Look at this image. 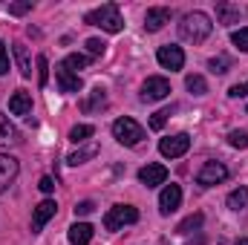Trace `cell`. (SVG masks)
<instances>
[{"mask_svg":"<svg viewBox=\"0 0 248 245\" xmlns=\"http://www.w3.org/2000/svg\"><path fill=\"white\" fill-rule=\"evenodd\" d=\"M93 211H95V202H90V199H87V202H78V205H75V216H90Z\"/></svg>","mask_w":248,"mask_h":245,"instance_id":"cell-34","label":"cell"},{"mask_svg":"<svg viewBox=\"0 0 248 245\" xmlns=\"http://www.w3.org/2000/svg\"><path fill=\"white\" fill-rule=\"evenodd\" d=\"M246 90H248V84H246Z\"/></svg>","mask_w":248,"mask_h":245,"instance_id":"cell-39","label":"cell"},{"mask_svg":"<svg viewBox=\"0 0 248 245\" xmlns=\"http://www.w3.org/2000/svg\"><path fill=\"white\" fill-rule=\"evenodd\" d=\"M231 44H234L240 52H248V29H237V32L231 35Z\"/></svg>","mask_w":248,"mask_h":245,"instance_id":"cell-29","label":"cell"},{"mask_svg":"<svg viewBox=\"0 0 248 245\" xmlns=\"http://www.w3.org/2000/svg\"><path fill=\"white\" fill-rule=\"evenodd\" d=\"M20 141H23V138H20L17 127L0 113V144H20Z\"/></svg>","mask_w":248,"mask_h":245,"instance_id":"cell-20","label":"cell"},{"mask_svg":"<svg viewBox=\"0 0 248 245\" xmlns=\"http://www.w3.org/2000/svg\"><path fill=\"white\" fill-rule=\"evenodd\" d=\"M139 222V211L133 205H113L107 214H104V228L107 231H119L124 225H133Z\"/></svg>","mask_w":248,"mask_h":245,"instance_id":"cell-4","label":"cell"},{"mask_svg":"<svg viewBox=\"0 0 248 245\" xmlns=\"http://www.w3.org/2000/svg\"><path fill=\"white\" fill-rule=\"evenodd\" d=\"M32 12V0H23V3H9V15H26Z\"/></svg>","mask_w":248,"mask_h":245,"instance_id":"cell-33","label":"cell"},{"mask_svg":"<svg viewBox=\"0 0 248 245\" xmlns=\"http://www.w3.org/2000/svg\"><path fill=\"white\" fill-rule=\"evenodd\" d=\"M168 95H170V81H168V78L153 75V78H147L144 87H141V101H162V98H168Z\"/></svg>","mask_w":248,"mask_h":245,"instance_id":"cell-8","label":"cell"},{"mask_svg":"<svg viewBox=\"0 0 248 245\" xmlns=\"http://www.w3.org/2000/svg\"><path fill=\"white\" fill-rule=\"evenodd\" d=\"M185 87L193 92V95H205V92H208V84H205V78H202V75H187Z\"/></svg>","mask_w":248,"mask_h":245,"instance_id":"cell-25","label":"cell"},{"mask_svg":"<svg viewBox=\"0 0 248 245\" xmlns=\"http://www.w3.org/2000/svg\"><path fill=\"white\" fill-rule=\"evenodd\" d=\"M9 72V52H6V44L0 41V75Z\"/></svg>","mask_w":248,"mask_h":245,"instance_id":"cell-35","label":"cell"},{"mask_svg":"<svg viewBox=\"0 0 248 245\" xmlns=\"http://www.w3.org/2000/svg\"><path fill=\"white\" fill-rule=\"evenodd\" d=\"M243 15H246L243 6H234V3H225V0L217 3V20H219L222 26H234V23H240Z\"/></svg>","mask_w":248,"mask_h":245,"instance_id":"cell-14","label":"cell"},{"mask_svg":"<svg viewBox=\"0 0 248 245\" xmlns=\"http://www.w3.org/2000/svg\"><path fill=\"white\" fill-rule=\"evenodd\" d=\"M17 170H20L17 159H15V156L0 153V193H6V187L17 179Z\"/></svg>","mask_w":248,"mask_h":245,"instance_id":"cell-13","label":"cell"},{"mask_svg":"<svg viewBox=\"0 0 248 245\" xmlns=\"http://www.w3.org/2000/svg\"><path fill=\"white\" fill-rule=\"evenodd\" d=\"M156 61L162 63L165 69L176 72V69H182V66H185V52H182V46H176V44H165V46H159Z\"/></svg>","mask_w":248,"mask_h":245,"instance_id":"cell-7","label":"cell"},{"mask_svg":"<svg viewBox=\"0 0 248 245\" xmlns=\"http://www.w3.org/2000/svg\"><path fill=\"white\" fill-rule=\"evenodd\" d=\"M12 52H15V61H17L20 75L23 78H32V55H29V49L17 41V44H12Z\"/></svg>","mask_w":248,"mask_h":245,"instance_id":"cell-18","label":"cell"},{"mask_svg":"<svg viewBox=\"0 0 248 245\" xmlns=\"http://www.w3.org/2000/svg\"><path fill=\"white\" fill-rule=\"evenodd\" d=\"M228 179V168L222 165V162H205L202 165V170L196 173V182L202 184V187H211V184H219Z\"/></svg>","mask_w":248,"mask_h":245,"instance_id":"cell-6","label":"cell"},{"mask_svg":"<svg viewBox=\"0 0 248 245\" xmlns=\"http://www.w3.org/2000/svg\"><path fill=\"white\" fill-rule=\"evenodd\" d=\"M84 23H90V26H101L104 32H122L124 29L122 12H119L116 3H104V6L87 12V15H84Z\"/></svg>","mask_w":248,"mask_h":245,"instance_id":"cell-2","label":"cell"},{"mask_svg":"<svg viewBox=\"0 0 248 245\" xmlns=\"http://www.w3.org/2000/svg\"><path fill=\"white\" fill-rule=\"evenodd\" d=\"M95 156H98V144L90 141L87 147H78L75 153H69V156H66V165L78 168V165H84V162H90V159H95Z\"/></svg>","mask_w":248,"mask_h":245,"instance_id":"cell-19","label":"cell"},{"mask_svg":"<svg viewBox=\"0 0 248 245\" xmlns=\"http://www.w3.org/2000/svg\"><path fill=\"white\" fill-rule=\"evenodd\" d=\"M202 222H205V216H202V214H190L187 219H182V222L176 225V234H190V231L202 228Z\"/></svg>","mask_w":248,"mask_h":245,"instance_id":"cell-23","label":"cell"},{"mask_svg":"<svg viewBox=\"0 0 248 245\" xmlns=\"http://www.w3.org/2000/svg\"><path fill=\"white\" fill-rule=\"evenodd\" d=\"M107 104V92H104V87H95L93 92H90V98L81 104L84 107V113H93V110H98V107H104Z\"/></svg>","mask_w":248,"mask_h":245,"instance_id":"cell-21","label":"cell"},{"mask_svg":"<svg viewBox=\"0 0 248 245\" xmlns=\"http://www.w3.org/2000/svg\"><path fill=\"white\" fill-rule=\"evenodd\" d=\"M228 144H231V147H240V150L248 147V133L246 130H231V133H228Z\"/></svg>","mask_w":248,"mask_h":245,"instance_id":"cell-28","label":"cell"},{"mask_svg":"<svg viewBox=\"0 0 248 245\" xmlns=\"http://www.w3.org/2000/svg\"><path fill=\"white\" fill-rule=\"evenodd\" d=\"M225 205H228L231 211H243V208L248 205V187H237V190H231L228 199H225Z\"/></svg>","mask_w":248,"mask_h":245,"instance_id":"cell-22","label":"cell"},{"mask_svg":"<svg viewBox=\"0 0 248 245\" xmlns=\"http://www.w3.org/2000/svg\"><path fill=\"white\" fill-rule=\"evenodd\" d=\"M38 187H41L44 193H52V190H55V179H52V176H44V179L38 182Z\"/></svg>","mask_w":248,"mask_h":245,"instance_id":"cell-36","label":"cell"},{"mask_svg":"<svg viewBox=\"0 0 248 245\" xmlns=\"http://www.w3.org/2000/svg\"><path fill=\"white\" fill-rule=\"evenodd\" d=\"M9 110H12L15 116L29 119V116H32V95H29L26 90H17V92L9 98Z\"/></svg>","mask_w":248,"mask_h":245,"instance_id":"cell-16","label":"cell"},{"mask_svg":"<svg viewBox=\"0 0 248 245\" xmlns=\"http://www.w3.org/2000/svg\"><path fill=\"white\" fill-rule=\"evenodd\" d=\"M165 179H168V168H165V165H156V162H150V165H144V168L139 170V182L144 184V187L165 184Z\"/></svg>","mask_w":248,"mask_h":245,"instance_id":"cell-10","label":"cell"},{"mask_svg":"<svg viewBox=\"0 0 248 245\" xmlns=\"http://www.w3.org/2000/svg\"><path fill=\"white\" fill-rule=\"evenodd\" d=\"M211 32H214V23L205 12H187L179 23V38L187 44H202Z\"/></svg>","mask_w":248,"mask_h":245,"instance_id":"cell-1","label":"cell"},{"mask_svg":"<svg viewBox=\"0 0 248 245\" xmlns=\"http://www.w3.org/2000/svg\"><path fill=\"white\" fill-rule=\"evenodd\" d=\"M234 245H248V240H246V237H240V240H237Z\"/></svg>","mask_w":248,"mask_h":245,"instance_id":"cell-38","label":"cell"},{"mask_svg":"<svg viewBox=\"0 0 248 245\" xmlns=\"http://www.w3.org/2000/svg\"><path fill=\"white\" fill-rule=\"evenodd\" d=\"M93 234H95V228L90 225V222H75L72 228H69V243L72 245H90L93 243Z\"/></svg>","mask_w":248,"mask_h":245,"instance_id":"cell-17","label":"cell"},{"mask_svg":"<svg viewBox=\"0 0 248 245\" xmlns=\"http://www.w3.org/2000/svg\"><path fill=\"white\" fill-rule=\"evenodd\" d=\"M228 95H231V98H243V95H248L246 84H234V87L228 90Z\"/></svg>","mask_w":248,"mask_h":245,"instance_id":"cell-37","label":"cell"},{"mask_svg":"<svg viewBox=\"0 0 248 245\" xmlns=\"http://www.w3.org/2000/svg\"><path fill=\"white\" fill-rule=\"evenodd\" d=\"M170 17H173V12H170L168 6H153V9H147V15H144V29H147V32H159L165 23H170Z\"/></svg>","mask_w":248,"mask_h":245,"instance_id":"cell-11","label":"cell"},{"mask_svg":"<svg viewBox=\"0 0 248 245\" xmlns=\"http://www.w3.org/2000/svg\"><path fill=\"white\" fill-rule=\"evenodd\" d=\"M113 136H116V141L124 144V147H136L144 138V127L136 124L133 119H116L113 122Z\"/></svg>","mask_w":248,"mask_h":245,"instance_id":"cell-3","label":"cell"},{"mask_svg":"<svg viewBox=\"0 0 248 245\" xmlns=\"http://www.w3.org/2000/svg\"><path fill=\"white\" fill-rule=\"evenodd\" d=\"M87 52H90V55H104V52H107V44H104L101 38H90V41H87Z\"/></svg>","mask_w":248,"mask_h":245,"instance_id":"cell-31","label":"cell"},{"mask_svg":"<svg viewBox=\"0 0 248 245\" xmlns=\"http://www.w3.org/2000/svg\"><path fill=\"white\" fill-rule=\"evenodd\" d=\"M228 66H231V58H225V55H217V58H211V61H208V69H211V72H217V75L228 72Z\"/></svg>","mask_w":248,"mask_h":245,"instance_id":"cell-27","label":"cell"},{"mask_svg":"<svg viewBox=\"0 0 248 245\" xmlns=\"http://www.w3.org/2000/svg\"><path fill=\"white\" fill-rule=\"evenodd\" d=\"M55 211H58V205H55L52 199H44V202L35 208V214H32V231L38 234V231H41V228L55 216Z\"/></svg>","mask_w":248,"mask_h":245,"instance_id":"cell-15","label":"cell"},{"mask_svg":"<svg viewBox=\"0 0 248 245\" xmlns=\"http://www.w3.org/2000/svg\"><path fill=\"white\" fill-rule=\"evenodd\" d=\"M168 110H159V113H153V119H150V130H162L165 127V122H168Z\"/></svg>","mask_w":248,"mask_h":245,"instance_id":"cell-32","label":"cell"},{"mask_svg":"<svg viewBox=\"0 0 248 245\" xmlns=\"http://www.w3.org/2000/svg\"><path fill=\"white\" fill-rule=\"evenodd\" d=\"M190 150V136L187 133H179V136H170V138H162L159 141V153L165 159H179Z\"/></svg>","mask_w":248,"mask_h":245,"instance_id":"cell-5","label":"cell"},{"mask_svg":"<svg viewBox=\"0 0 248 245\" xmlns=\"http://www.w3.org/2000/svg\"><path fill=\"white\" fill-rule=\"evenodd\" d=\"M66 66H69V69H84V66H87V63H90V58H87V55H81V52H72V55H66Z\"/></svg>","mask_w":248,"mask_h":245,"instance_id":"cell-30","label":"cell"},{"mask_svg":"<svg viewBox=\"0 0 248 245\" xmlns=\"http://www.w3.org/2000/svg\"><path fill=\"white\" fill-rule=\"evenodd\" d=\"M93 133H95V127H93V124H75V127L69 130V141L81 144V141H87Z\"/></svg>","mask_w":248,"mask_h":245,"instance_id":"cell-24","label":"cell"},{"mask_svg":"<svg viewBox=\"0 0 248 245\" xmlns=\"http://www.w3.org/2000/svg\"><path fill=\"white\" fill-rule=\"evenodd\" d=\"M179 205H182V187H179V184H168V187L162 190V196H159V211H162L165 216H170Z\"/></svg>","mask_w":248,"mask_h":245,"instance_id":"cell-12","label":"cell"},{"mask_svg":"<svg viewBox=\"0 0 248 245\" xmlns=\"http://www.w3.org/2000/svg\"><path fill=\"white\" fill-rule=\"evenodd\" d=\"M55 81H58V87H61V92H81V78H78V72H72L66 63H58L55 66Z\"/></svg>","mask_w":248,"mask_h":245,"instance_id":"cell-9","label":"cell"},{"mask_svg":"<svg viewBox=\"0 0 248 245\" xmlns=\"http://www.w3.org/2000/svg\"><path fill=\"white\" fill-rule=\"evenodd\" d=\"M35 66H38V84H41V87H46V84H49V61H46L44 55H38Z\"/></svg>","mask_w":248,"mask_h":245,"instance_id":"cell-26","label":"cell"}]
</instances>
